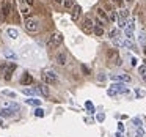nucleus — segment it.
Segmentation results:
<instances>
[{
  "label": "nucleus",
  "mask_w": 146,
  "mask_h": 137,
  "mask_svg": "<svg viewBox=\"0 0 146 137\" xmlns=\"http://www.w3.org/2000/svg\"><path fill=\"white\" fill-rule=\"evenodd\" d=\"M7 35L10 36L11 39H16L17 36H19V32H17L16 29H11V27H10V29H7Z\"/></svg>",
  "instance_id": "ddd939ff"
},
{
  "label": "nucleus",
  "mask_w": 146,
  "mask_h": 137,
  "mask_svg": "<svg viewBox=\"0 0 146 137\" xmlns=\"http://www.w3.org/2000/svg\"><path fill=\"white\" fill-rule=\"evenodd\" d=\"M130 60H132V65H133V66H135V65H137V58H133V57H132V58H130Z\"/></svg>",
  "instance_id": "4c0bfd02"
},
{
  "label": "nucleus",
  "mask_w": 146,
  "mask_h": 137,
  "mask_svg": "<svg viewBox=\"0 0 146 137\" xmlns=\"http://www.w3.org/2000/svg\"><path fill=\"white\" fill-rule=\"evenodd\" d=\"M21 84H22L24 87L25 85H32L33 84V77H32V74H29V73H25L22 77H21Z\"/></svg>",
  "instance_id": "423d86ee"
},
{
  "label": "nucleus",
  "mask_w": 146,
  "mask_h": 137,
  "mask_svg": "<svg viewBox=\"0 0 146 137\" xmlns=\"http://www.w3.org/2000/svg\"><path fill=\"white\" fill-rule=\"evenodd\" d=\"M138 41L140 43H141V44H146V35H145V33H140V36H138Z\"/></svg>",
  "instance_id": "c85d7f7f"
},
{
  "label": "nucleus",
  "mask_w": 146,
  "mask_h": 137,
  "mask_svg": "<svg viewBox=\"0 0 146 137\" xmlns=\"http://www.w3.org/2000/svg\"><path fill=\"white\" fill-rule=\"evenodd\" d=\"M14 114L16 112H13L11 109L8 107H3V109H0V117H3V118H10V117H14Z\"/></svg>",
  "instance_id": "6e6552de"
},
{
  "label": "nucleus",
  "mask_w": 146,
  "mask_h": 137,
  "mask_svg": "<svg viewBox=\"0 0 146 137\" xmlns=\"http://www.w3.org/2000/svg\"><path fill=\"white\" fill-rule=\"evenodd\" d=\"M14 70H16V65H14V63H13V65H8V66H7V71H5V76H3L5 80H10V79H11V73H13Z\"/></svg>",
  "instance_id": "9d476101"
},
{
  "label": "nucleus",
  "mask_w": 146,
  "mask_h": 137,
  "mask_svg": "<svg viewBox=\"0 0 146 137\" xmlns=\"http://www.w3.org/2000/svg\"><path fill=\"white\" fill-rule=\"evenodd\" d=\"M85 107H86V110H88V114H94V106H93L91 101H86L85 102Z\"/></svg>",
  "instance_id": "aec40b11"
},
{
  "label": "nucleus",
  "mask_w": 146,
  "mask_h": 137,
  "mask_svg": "<svg viewBox=\"0 0 146 137\" xmlns=\"http://www.w3.org/2000/svg\"><path fill=\"white\" fill-rule=\"evenodd\" d=\"M42 80H44L46 84H49V85H54V84L58 82V77L54 71H46V73L42 74Z\"/></svg>",
  "instance_id": "7ed1b4c3"
},
{
  "label": "nucleus",
  "mask_w": 146,
  "mask_h": 137,
  "mask_svg": "<svg viewBox=\"0 0 146 137\" xmlns=\"http://www.w3.org/2000/svg\"><path fill=\"white\" fill-rule=\"evenodd\" d=\"M80 13H82V8H80L79 5H74V7H72V13H71V17H72V21H77V19H79Z\"/></svg>",
  "instance_id": "1a4fd4ad"
},
{
  "label": "nucleus",
  "mask_w": 146,
  "mask_h": 137,
  "mask_svg": "<svg viewBox=\"0 0 146 137\" xmlns=\"http://www.w3.org/2000/svg\"><path fill=\"white\" fill-rule=\"evenodd\" d=\"M24 24H25V29L29 30V32H36V30H38V27H39L38 25V21H36V19H27Z\"/></svg>",
  "instance_id": "20e7f679"
},
{
  "label": "nucleus",
  "mask_w": 146,
  "mask_h": 137,
  "mask_svg": "<svg viewBox=\"0 0 146 137\" xmlns=\"http://www.w3.org/2000/svg\"><path fill=\"white\" fill-rule=\"evenodd\" d=\"M93 32H94L98 36H102V35H104V27H102V25H96L94 29H93Z\"/></svg>",
  "instance_id": "6ab92c4d"
},
{
  "label": "nucleus",
  "mask_w": 146,
  "mask_h": 137,
  "mask_svg": "<svg viewBox=\"0 0 146 137\" xmlns=\"http://www.w3.org/2000/svg\"><path fill=\"white\" fill-rule=\"evenodd\" d=\"M63 43V35L61 33H58V32H55L54 35L49 38V43H47V46L50 49H55V47H58V46Z\"/></svg>",
  "instance_id": "f03ea898"
},
{
  "label": "nucleus",
  "mask_w": 146,
  "mask_h": 137,
  "mask_svg": "<svg viewBox=\"0 0 146 137\" xmlns=\"http://www.w3.org/2000/svg\"><path fill=\"white\" fill-rule=\"evenodd\" d=\"M116 137H123V134H121V132H118V134H116Z\"/></svg>",
  "instance_id": "a19ab883"
},
{
  "label": "nucleus",
  "mask_w": 146,
  "mask_h": 137,
  "mask_svg": "<svg viewBox=\"0 0 146 137\" xmlns=\"http://www.w3.org/2000/svg\"><path fill=\"white\" fill-rule=\"evenodd\" d=\"M21 13H22V16H29L30 14V10L27 7H22V10H21Z\"/></svg>",
  "instance_id": "c756f323"
},
{
  "label": "nucleus",
  "mask_w": 146,
  "mask_h": 137,
  "mask_svg": "<svg viewBox=\"0 0 146 137\" xmlns=\"http://www.w3.org/2000/svg\"><path fill=\"white\" fill-rule=\"evenodd\" d=\"M0 126H2V128H7V124L3 123V120H2V118H0Z\"/></svg>",
  "instance_id": "e433bc0d"
},
{
  "label": "nucleus",
  "mask_w": 146,
  "mask_h": 137,
  "mask_svg": "<svg viewBox=\"0 0 146 137\" xmlns=\"http://www.w3.org/2000/svg\"><path fill=\"white\" fill-rule=\"evenodd\" d=\"M24 95H29V96L39 95V90L38 88H25V90H24Z\"/></svg>",
  "instance_id": "dca6fc26"
},
{
  "label": "nucleus",
  "mask_w": 146,
  "mask_h": 137,
  "mask_svg": "<svg viewBox=\"0 0 146 137\" xmlns=\"http://www.w3.org/2000/svg\"><path fill=\"white\" fill-rule=\"evenodd\" d=\"M127 16H129V11L127 10H121L119 14H118V17H121V19H124V21L127 19Z\"/></svg>",
  "instance_id": "b1692460"
},
{
  "label": "nucleus",
  "mask_w": 146,
  "mask_h": 137,
  "mask_svg": "<svg viewBox=\"0 0 146 137\" xmlns=\"http://www.w3.org/2000/svg\"><path fill=\"white\" fill-rule=\"evenodd\" d=\"M57 63L58 65H66V52H60V54H57Z\"/></svg>",
  "instance_id": "f8f14e48"
},
{
  "label": "nucleus",
  "mask_w": 146,
  "mask_h": 137,
  "mask_svg": "<svg viewBox=\"0 0 146 137\" xmlns=\"http://www.w3.org/2000/svg\"><path fill=\"white\" fill-rule=\"evenodd\" d=\"M98 16L99 17H101V21H102V22H107V21H108V17H107V14H105V11L104 10H102V8H99V10H98Z\"/></svg>",
  "instance_id": "2eb2a0df"
},
{
  "label": "nucleus",
  "mask_w": 146,
  "mask_h": 137,
  "mask_svg": "<svg viewBox=\"0 0 146 137\" xmlns=\"http://www.w3.org/2000/svg\"><path fill=\"white\" fill-rule=\"evenodd\" d=\"M111 80H115V82H130V76L129 74H115V76H111Z\"/></svg>",
  "instance_id": "39448f33"
},
{
  "label": "nucleus",
  "mask_w": 146,
  "mask_h": 137,
  "mask_svg": "<svg viewBox=\"0 0 146 137\" xmlns=\"http://www.w3.org/2000/svg\"><path fill=\"white\" fill-rule=\"evenodd\" d=\"M10 11H11V5H10V2L5 0V2H3V8H2V14H3V17H7L8 14H10Z\"/></svg>",
  "instance_id": "9b49d317"
},
{
  "label": "nucleus",
  "mask_w": 146,
  "mask_h": 137,
  "mask_svg": "<svg viewBox=\"0 0 146 137\" xmlns=\"http://www.w3.org/2000/svg\"><path fill=\"white\" fill-rule=\"evenodd\" d=\"M96 120H98V121H104V120H105V115H104V114H98Z\"/></svg>",
  "instance_id": "473e14b6"
},
{
  "label": "nucleus",
  "mask_w": 146,
  "mask_h": 137,
  "mask_svg": "<svg viewBox=\"0 0 146 137\" xmlns=\"http://www.w3.org/2000/svg\"><path fill=\"white\" fill-rule=\"evenodd\" d=\"M55 2H58V3H61V2H63V0H55Z\"/></svg>",
  "instance_id": "37998d69"
},
{
  "label": "nucleus",
  "mask_w": 146,
  "mask_h": 137,
  "mask_svg": "<svg viewBox=\"0 0 146 137\" xmlns=\"http://www.w3.org/2000/svg\"><path fill=\"white\" fill-rule=\"evenodd\" d=\"M2 95H5V96H8V98H16V93L14 92H10V90H3V92H2Z\"/></svg>",
  "instance_id": "5701e85b"
},
{
  "label": "nucleus",
  "mask_w": 146,
  "mask_h": 137,
  "mask_svg": "<svg viewBox=\"0 0 146 137\" xmlns=\"http://www.w3.org/2000/svg\"><path fill=\"white\" fill-rule=\"evenodd\" d=\"M82 71H83L85 74H90V68H86L85 65H82Z\"/></svg>",
  "instance_id": "72a5a7b5"
},
{
  "label": "nucleus",
  "mask_w": 146,
  "mask_h": 137,
  "mask_svg": "<svg viewBox=\"0 0 146 137\" xmlns=\"http://www.w3.org/2000/svg\"><path fill=\"white\" fill-rule=\"evenodd\" d=\"M93 29H94V25H93V21L90 19V17H86V19L83 21V30H85L86 33H91Z\"/></svg>",
  "instance_id": "0eeeda50"
},
{
  "label": "nucleus",
  "mask_w": 146,
  "mask_h": 137,
  "mask_svg": "<svg viewBox=\"0 0 146 137\" xmlns=\"http://www.w3.org/2000/svg\"><path fill=\"white\" fill-rule=\"evenodd\" d=\"M99 80H101V82H102V80H105V76H104V74H99Z\"/></svg>",
  "instance_id": "c9c22d12"
},
{
  "label": "nucleus",
  "mask_w": 146,
  "mask_h": 137,
  "mask_svg": "<svg viewBox=\"0 0 146 137\" xmlns=\"http://www.w3.org/2000/svg\"><path fill=\"white\" fill-rule=\"evenodd\" d=\"M38 90H39V93H42L44 96H49V88H47V85H38Z\"/></svg>",
  "instance_id": "412c9836"
},
{
  "label": "nucleus",
  "mask_w": 146,
  "mask_h": 137,
  "mask_svg": "<svg viewBox=\"0 0 146 137\" xmlns=\"http://www.w3.org/2000/svg\"><path fill=\"white\" fill-rule=\"evenodd\" d=\"M107 93L110 96H115V95H119V93H129V88H127V87H124V84L116 82V84H113V85L107 90Z\"/></svg>",
  "instance_id": "f257e3e1"
},
{
  "label": "nucleus",
  "mask_w": 146,
  "mask_h": 137,
  "mask_svg": "<svg viewBox=\"0 0 146 137\" xmlns=\"http://www.w3.org/2000/svg\"><path fill=\"white\" fill-rule=\"evenodd\" d=\"M132 123H133V126H135V128H141V120H140V118H133Z\"/></svg>",
  "instance_id": "cd10ccee"
},
{
  "label": "nucleus",
  "mask_w": 146,
  "mask_h": 137,
  "mask_svg": "<svg viewBox=\"0 0 146 137\" xmlns=\"http://www.w3.org/2000/svg\"><path fill=\"white\" fill-rule=\"evenodd\" d=\"M35 115H36V117H39V118H42V117H44V110H42L41 107H38L35 110Z\"/></svg>",
  "instance_id": "a878e982"
},
{
  "label": "nucleus",
  "mask_w": 146,
  "mask_h": 137,
  "mask_svg": "<svg viewBox=\"0 0 146 137\" xmlns=\"http://www.w3.org/2000/svg\"><path fill=\"white\" fill-rule=\"evenodd\" d=\"M138 73H140V76H141V74H146V65L138 66Z\"/></svg>",
  "instance_id": "7c9ffc66"
},
{
  "label": "nucleus",
  "mask_w": 146,
  "mask_h": 137,
  "mask_svg": "<svg viewBox=\"0 0 146 137\" xmlns=\"http://www.w3.org/2000/svg\"><path fill=\"white\" fill-rule=\"evenodd\" d=\"M5 107L11 109V110H13V112L19 110V104H16V102H7V104H5Z\"/></svg>",
  "instance_id": "a211bd4d"
},
{
  "label": "nucleus",
  "mask_w": 146,
  "mask_h": 137,
  "mask_svg": "<svg viewBox=\"0 0 146 137\" xmlns=\"http://www.w3.org/2000/svg\"><path fill=\"white\" fill-rule=\"evenodd\" d=\"M7 66H8L7 63H3V65H0V74H5V71H7Z\"/></svg>",
  "instance_id": "2f4dec72"
},
{
  "label": "nucleus",
  "mask_w": 146,
  "mask_h": 137,
  "mask_svg": "<svg viewBox=\"0 0 146 137\" xmlns=\"http://www.w3.org/2000/svg\"><path fill=\"white\" fill-rule=\"evenodd\" d=\"M110 38L111 39H118V38H119V30H118V29L110 30Z\"/></svg>",
  "instance_id": "4be33fe9"
},
{
  "label": "nucleus",
  "mask_w": 146,
  "mask_h": 137,
  "mask_svg": "<svg viewBox=\"0 0 146 137\" xmlns=\"http://www.w3.org/2000/svg\"><path fill=\"white\" fill-rule=\"evenodd\" d=\"M143 52H145V55H146V44H145V49H143Z\"/></svg>",
  "instance_id": "79ce46f5"
},
{
  "label": "nucleus",
  "mask_w": 146,
  "mask_h": 137,
  "mask_svg": "<svg viewBox=\"0 0 146 137\" xmlns=\"http://www.w3.org/2000/svg\"><path fill=\"white\" fill-rule=\"evenodd\" d=\"M3 55H5L7 58H10V60H17V55L14 54L13 51H10V49H5V51H3Z\"/></svg>",
  "instance_id": "4468645a"
},
{
  "label": "nucleus",
  "mask_w": 146,
  "mask_h": 137,
  "mask_svg": "<svg viewBox=\"0 0 146 137\" xmlns=\"http://www.w3.org/2000/svg\"><path fill=\"white\" fill-rule=\"evenodd\" d=\"M25 2H27L29 5H33V3H35V0H25Z\"/></svg>",
  "instance_id": "58836bf2"
},
{
  "label": "nucleus",
  "mask_w": 146,
  "mask_h": 137,
  "mask_svg": "<svg viewBox=\"0 0 146 137\" xmlns=\"http://www.w3.org/2000/svg\"><path fill=\"white\" fill-rule=\"evenodd\" d=\"M27 104H30V106H35V107H39V104H41V99H36V98L27 99Z\"/></svg>",
  "instance_id": "f3484780"
},
{
  "label": "nucleus",
  "mask_w": 146,
  "mask_h": 137,
  "mask_svg": "<svg viewBox=\"0 0 146 137\" xmlns=\"http://www.w3.org/2000/svg\"><path fill=\"white\" fill-rule=\"evenodd\" d=\"M113 2H121V0H113Z\"/></svg>",
  "instance_id": "c03bdc74"
},
{
  "label": "nucleus",
  "mask_w": 146,
  "mask_h": 137,
  "mask_svg": "<svg viewBox=\"0 0 146 137\" xmlns=\"http://www.w3.org/2000/svg\"><path fill=\"white\" fill-rule=\"evenodd\" d=\"M141 79H143V80H145V82H146V74H141Z\"/></svg>",
  "instance_id": "ea45409f"
},
{
  "label": "nucleus",
  "mask_w": 146,
  "mask_h": 137,
  "mask_svg": "<svg viewBox=\"0 0 146 137\" xmlns=\"http://www.w3.org/2000/svg\"><path fill=\"white\" fill-rule=\"evenodd\" d=\"M135 95H137V98H143V96L146 95V92H145V90H141V88H137L135 90Z\"/></svg>",
  "instance_id": "393cba45"
},
{
  "label": "nucleus",
  "mask_w": 146,
  "mask_h": 137,
  "mask_svg": "<svg viewBox=\"0 0 146 137\" xmlns=\"http://www.w3.org/2000/svg\"><path fill=\"white\" fill-rule=\"evenodd\" d=\"M118 129H119V132H123V131H124V124L123 123H118Z\"/></svg>",
  "instance_id": "f704fd0d"
},
{
  "label": "nucleus",
  "mask_w": 146,
  "mask_h": 137,
  "mask_svg": "<svg viewBox=\"0 0 146 137\" xmlns=\"http://www.w3.org/2000/svg\"><path fill=\"white\" fill-rule=\"evenodd\" d=\"M63 3L66 8H72L74 7V0H63Z\"/></svg>",
  "instance_id": "bb28decb"
}]
</instances>
